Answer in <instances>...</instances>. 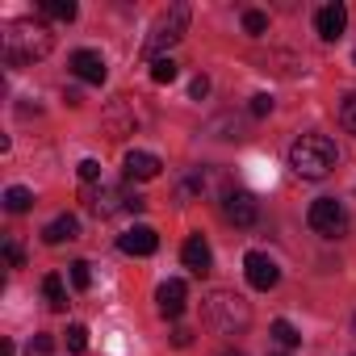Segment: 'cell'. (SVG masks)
Instances as JSON below:
<instances>
[{"instance_id": "cell-1", "label": "cell", "mask_w": 356, "mask_h": 356, "mask_svg": "<svg viewBox=\"0 0 356 356\" xmlns=\"http://www.w3.org/2000/svg\"><path fill=\"white\" fill-rule=\"evenodd\" d=\"M55 47L51 30L42 22H13L5 30V63L9 67H22V63H34V59H47Z\"/></svg>"}, {"instance_id": "cell-2", "label": "cell", "mask_w": 356, "mask_h": 356, "mask_svg": "<svg viewBox=\"0 0 356 356\" xmlns=\"http://www.w3.org/2000/svg\"><path fill=\"white\" fill-rule=\"evenodd\" d=\"M339 151L327 134H302L293 147H289V168L302 176V181H323V176L335 168Z\"/></svg>"}, {"instance_id": "cell-3", "label": "cell", "mask_w": 356, "mask_h": 356, "mask_svg": "<svg viewBox=\"0 0 356 356\" xmlns=\"http://www.w3.org/2000/svg\"><path fill=\"white\" fill-rule=\"evenodd\" d=\"M189 5H168L159 17H155V26H151V34H147V42H143V55L155 63L159 59V51H168V47H176L185 34H189Z\"/></svg>"}, {"instance_id": "cell-4", "label": "cell", "mask_w": 356, "mask_h": 356, "mask_svg": "<svg viewBox=\"0 0 356 356\" xmlns=\"http://www.w3.org/2000/svg\"><path fill=\"white\" fill-rule=\"evenodd\" d=\"M206 318H210V327H218L222 335H235V331H243V327L252 323V310H248V302H243L239 293L218 289V293H210V302H206Z\"/></svg>"}, {"instance_id": "cell-5", "label": "cell", "mask_w": 356, "mask_h": 356, "mask_svg": "<svg viewBox=\"0 0 356 356\" xmlns=\"http://www.w3.org/2000/svg\"><path fill=\"white\" fill-rule=\"evenodd\" d=\"M306 222H310L314 235H323V239H339V235L348 231V210H343L335 197H318V202H310Z\"/></svg>"}, {"instance_id": "cell-6", "label": "cell", "mask_w": 356, "mask_h": 356, "mask_svg": "<svg viewBox=\"0 0 356 356\" xmlns=\"http://www.w3.org/2000/svg\"><path fill=\"white\" fill-rule=\"evenodd\" d=\"M243 273H248V285H252V289H260V293H268V289L281 281L277 260H273V256H264V252H248V256H243Z\"/></svg>"}, {"instance_id": "cell-7", "label": "cell", "mask_w": 356, "mask_h": 356, "mask_svg": "<svg viewBox=\"0 0 356 356\" xmlns=\"http://www.w3.org/2000/svg\"><path fill=\"white\" fill-rule=\"evenodd\" d=\"M185 298H189L185 281H163V285L155 289V306H159L163 318H181V314H185Z\"/></svg>"}, {"instance_id": "cell-8", "label": "cell", "mask_w": 356, "mask_h": 356, "mask_svg": "<svg viewBox=\"0 0 356 356\" xmlns=\"http://www.w3.org/2000/svg\"><path fill=\"white\" fill-rule=\"evenodd\" d=\"M343 26H348V9L339 5V0H335V5H323V9L314 13V30H318L323 42H335V38L343 34Z\"/></svg>"}, {"instance_id": "cell-9", "label": "cell", "mask_w": 356, "mask_h": 356, "mask_svg": "<svg viewBox=\"0 0 356 356\" xmlns=\"http://www.w3.org/2000/svg\"><path fill=\"white\" fill-rule=\"evenodd\" d=\"M72 72H76V80H84V84H105V59H101V51H76L72 55Z\"/></svg>"}, {"instance_id": "cell-10", "label": "cell", "mask_w": 356, "mask_h": 356, "mask_svg": "<svg viewBox=\"0 0 356 356\" xmlns=\"http://www.w3.org/2000/svg\"><path fill=\"white\" fill-rule=\"evenodd\" d=\"M181 260H185V268H189V273H197V277H206V273L214 268V252H210V243H206L202 235H189V239H185Z\"/></svg>"}, {"instance_id": "cell-11", "label": "cell", "mask_w": 356, "mask_h": 356, "mask_svg": "<svg viewBox=\"0 0 356 356\" xmlns=\"http://www.w3.org/2000/svg\"><path fill=\"white\" fill-rule=\"evenodd\" d=\"M227 218L235 222V227H256V218H260V206H256V197L252 193H227Z\"/></svg>"}, {"instance_id": "cell-12", "label": "cell", "mask_w": 356, "mask_h": 356, "mask_svg": "<svg viewBox=\"0 0 356 356\" xmlns=\"http://www.w3.org/2000/svg\"><path fill=\"white\" fill-rule=\"evenodd\" d=\"M126 176H130V181H155V176H159V155H151V151H126Z\"/></svg>"}, {"instance_id": "cell-13", "label": "cell", "mask_w": 356, "mask_h": 356, "mask_svg": "<svg viewBox=\"0 0 356 356\" xmlns=\"http://www.w3.org/2000/svg\"><path fill=\"white\" fill-rule=\"evenodd\" d=\"M118 248H122L126 256H151V252L159 248V235H155L151 227H130V231L118 239Z\"/></svg>"}, {"instance_id": "cell-14", "label": "cell", "mask_w": 356, "mask_h": 356, "mask_svg": "<svg viewBox=\"0 0 356 356\" xmlns=\"http://www.w3.org/2000/svg\"><path fill=\"white\" fill-rule=\"evenodd\" d=\"M76 235H80L76 214H59L55 222H47V227H42V239H47L51 248H59V243H67V239H76Z\"/></svg>"}, {"instance_id": "cell-15", "label": "cell", "mask_w": 356, "mask_h": 356, "mask_svg": "<svg viewBox=\"0 0 356 356\" xmlns=\"http://www.w3.org/2000/svg\"><path fill=\"white\" fill-rule=\"evenodd\" d=\"M42 293H47L51 310H67V285H63V277H59V273L42 277Z\"/></svg>"}, {"instance_id": "cell-16", "label": "cell", "mask_w": 356, "mask_h": 356, "mask_svg": "<svg viewBox=\"0 0 356 356\" xmlns=\"http://www.w3.org/2000/svg\"><path fill=\"white\" fill-rule=\"evenodd\" d=\"M30 206H34V193H30V189H22V185L5 189V210H9V214H26Z\"/></svg>"}, {"instance_id": "cell-17", "label": "cell", "mask_w": 356, "mask_h": 356, "mask_svg": "<svg viewBox=\"0 0 356 356\" xmlns=\"http://www.w3.org/2000/svg\"><path fill=\"white\" fill-rule=\"evenodd\" d=\"M268 331H273V339H277L281 348H298V343H302V335H298V327H293L289 318H277Z\"/></svg>"}, {"instance_id": "cell-18", "label": "cell", "mask_w": 356, "mask_h": 356, "mask_svg": "<svg viewBox=\"0 0 356 356\" xmlns=\"http://www.w3.org/2000/svg\"><path fill=\"white\" fill-rule=\"evenodd\" d=\"M42 13L47 17H55V22H76V0H47V5H42Z\"/></svg>"}, {"instance_id": "cell-19", "label": "cell", "mask_w": 356, "mask_h": 356, "mask_svg": "<svg viewBox=\"0 0 356 356\" xmlns=\"http://www.w3.org/2000/svg\"><path fill=\"white\" fill-rule=\"evenodd\" d=\"M176 76H181V67H176L168 55H159V59L151 63V80H155V84H172Z\"/></svg>"}, {"instance_id": "cell-20", "label": "cell", "mask_w": 356, "mask_h": 356, "mask_svg": "<svg viewBox=\"0 0 356 356\" xmlns=\"http://www.w3.org/2000/svg\"><path fill=\"white\" fill-rule=\"evenodd\" d=\"M243 30H248L252 38H260V34L268 30V13H260V9H248V13H243Z\"/></svg>"}, {"instance_id": "cell-21", "label": "cell", "mask_w": 356, "mask_h": 356, "mask_svg": "<svg viewBox=\"0 0 356 356\" xmlns=\"http://www.w3.org/2000/svg\"><path fill=\"white\" fill-rule=\"evenodd\" d=\"M67 273H72V285H76V289H88V285H92V268H88V260H76Z\"/></svg>"}, {"instance_id": "cell-22", "label": "cell", "mask_w": 356, "mask_h": 356, "mask_svg": "<svg viewBox=\"0 0 356 356\" xmlns=\"http://www.w3.org/2000/svg\"><path fill=\"white\" fill-rule=\"evenodd\" d=\"M339 122H343V130H352V134H356V92H348V97H343V105H339Z\"/></svg>"}, {"instance_id": "cell-23", "label": "cell", "mask_w": 356, "mask_h": 356, "mask_svg": "<svg viewBox=\"0 0 356 356\" xmlns=\"http://www.w3.org/2000/svg\"><path fill=\"white\" fill-rule=\"evenodd\" d=\"M67 348H72V352H84V348H88V327L72 323V327H67Z\"/></svg>"}, {"instance_id": "cell-24", "label": "cell", "mask_w": 356, "mask_h": 356, "mask_svg": "<svg viewBox=\"0 0 356 356\" xmlns=\"http://www.w3.org/2000/svg\"><path fill=\"white\" fill-rule=\"evenodd\" d=\"M51 352H55V339L51 335H34L30 348H26V356H51Z\"/></svg>"}, {"instance_id": "cell-25", "label": "cell", "mask_w": 356, "mask_h": 356, "mask_svg": "<svg viewBox=\"0 0 356 356\" xmlns=\"http://www.w3.org/2000/svg\"><path fill=\"white\" fill-rule=\"evenodd\" d=\"M273 113V97L268 92H256L252 97V118H268Z\"/></svg>"}, {"instance_id": "cell-26", "label": "cell", "mask_w": 356, "mask_h": 356, "mask_svg": "<svg viewBox=\"0 0 356 356\" xmlns=\"http://www.w3.org/2000/svg\"><path fill=\"white\" fill-rule=\"evenodd\" d=\"M76 172H80V181H88V185H92V181H101V163H97V159H80V168H76Z\"/></svg>"}, {"instance_id": "cell-27", "label": "cell", "mask_w": 356, "mask_h": 356, "mask_svg": "<svg viewBox=\"0 0 356 356\" xmlns=\"http://www.w3.org/2000/svg\"><path fill=\"white\" fill-rule=\"evenodd\" d=\"M5 260H9L13 268H22V264H26V252H22V248H17L13 239H9V243H5Z\"/></svg>"}, {"instance_id": "cell-28", "label": "cell", "mask_w": 356, "mask_h": 356, "mask_svg": "<svg viewBox=\"0 0 356 356\" xmlns=\"http://www.w3.org/2000/svg\"><path fill=\"white\" fill-rule=\"evenodd\" d=\"M189 92H193V97L202 101V97L210 92V80H206V76H193V84H189Z\"/></svg>"}, {"instance_id": "cell-29", "label": "cell", "mask_w": 356, "mask_h": 356, "mask_svg": "<svg viewBox=\"0 0 356 356\" xmlns=\"http://www.w3.org/2000/svg\"><path fill=\"white\" fill-rule=\"evenodd\" d=\"M189 339H193V331H185V327L172 331V343H176V348H189Z\"/></svg>"}, {"instance_id": "cell-30", "label": "cell", "mask_w": 356, "mask_h": 356, "mask_svg": "<svg viewBox=\"0 0 356 356\" xmlns=\"http://www.w3.org/2000/svg\"><path fill=\"white\" fill-rule=\"evenodd\" d=\"M0 356H13V343L5 339V343H0Z\"/></svg>"}, {"instance_id": "cell-31", "label": "cell", "mask_w": 356, "mask_h": 356, "mask_svg": "<svg viewBox=\"0 0 356 356\" xmlns=\"http://www.w3.org/2000/svg\"><path fill=\"white\" fill-rule=\"evenodd\" d=\"M222 356H243V352H222Z\"/></svg>"}, {"instance_id": "cell-32", "label": "cell", "mask_w": 356, "mask_h": 356, "mask_svg": "<svg viewBox=\"0 0 356 356\" xmlns=\"http://www.w3.org/2000/svg\"><path fill=\"white\" fill-rule=\"evenodd\" d=\"M268 356H285V352H268Z\"/></svg>"}]
</instances>
